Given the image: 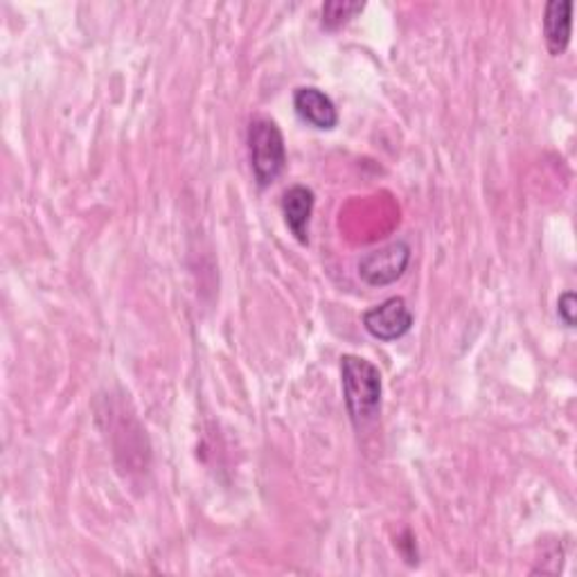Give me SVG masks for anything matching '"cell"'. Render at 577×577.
I'll list each match as a JSON object with an SVG mask.
<instances>
[{
    "label": "cell",
    "instance_id": "6da1fadb",
    "mask_svg": "<svg viewBox=\"0 0 577 577\" xmlns=\"http://www.w3.org/2000/svg\"><path fill=\"white\" fill-rule=\"evenodd\" d=\"M341 386L348 416L357 429L375 422L382 410V373L363 357H341Z\"/></svg>",
    "mask_w": 577,
    "mask_h": 577
},
{
    "label": "cell",
    "instance_id": "7a4b0ae2",
    "mask_svg": "<svg viewBox=\"0 0 577 577\" xmlns=\"http://www.w3.org/2000/svg\"><path fill=\"white\" fill-rule=\"evenodd\" d=\"M249 158L260 188H269L286 168V145L280 127L271 117H256L249 125Z\"/></svg>",
    "mask_w": 577,
    "mask_h": 577
},
{
    "label": "cell",
    "instance_id": "3957f363",
    "mask_svg": "<svg viewBox=\"0 0 577 577\" xmlns=\"http://www.w3.org/2000/svg\"><path fill=\"white\" fill-rule=\"evenodd\" d=\"M410 262V246L406 241H393L365 253L359 260V278L370 286H386L397 282Z\"/></svg>",
    "mask_w": 577,
    "mask_h": 577
},
{
    "label": "cell",
    "instance_id": "277c9868",
    "mask_svg": "<svg viewBox=\"0 0 577 577\" xmlns=\"http://www.w3.org/2000/svg\"><path fill=\"white\" fill-rule=\"evenodd\" d=\"M414 312L408 309L406 301L399 296H393L363 314V327L367 329V335L386 343L408 335L410 327H414Z\"/></svg>",
    "mask_w": 577,
    "mask_h": 577
},
{
    "label": "cell",
    "instance_id": "5b68a950",
    "mask_svg": "<svg viewBox=\"0 0 577 577\" xmlns=\"http://www.w3.org/2000/svg\"><path fill=\"white\" fill-rule=\"evenodd\" d=\"M294 109L298 117L314 129L329 132L339 125V109L335 100L316 87H301L294 93Z\"/></svg>",
    "mask_w": 577,
    "mask_h": 577
},
{
    "label": "cell",
    "instance_id": "8992f818",
    "mask_svg": "<svg viewBox=\"0 0 577 577\" xmlns=\"http://www.w3.org/2000/svg\"><path fill=\"white\" fill-rule=\"evenodd\" d=\"M314 190H309L307 185H292L282 194L284 222L301 244H309V222L314 215Z\"/></svg>",
    "mask_w": 577,
    "mask_h": 577
},
{
    "label": "cell",
    "instance_id": "52a82bcc",
    "mask_svg": "<svg viewBox=\"0 0 577 577\" xmlns=\"http://www.w3.org/2000/svg\"><path fill=\"white\" fill-rule=\"evenodd\" d=\"M573 27V0H551L544 12V38L553 57L566 53Z\"/></svg>",
    "mask_w": 577,
    "mask_h": 577
},
{
    "label": "cell",
    "instance_id": "ba28073f",
    "mask_svg": "<svg viewBox=\"0 0 577 577\" xmlns=\"http://www.w3.org/2000/svg\"><path fill=\"white\" fill-rule=\"evenodd\" d=\"M363 8L365 3H357V0H329L323 5V25L327 30H339L363 12Z\"/></svg>",
    "mask_w": 577,
    "mask_h": 577
},
{
    "label": "cell",
    "instance_id": "9c48e42d",
    "mask_svg": "<svg viewBox=\"0 0 577 577\" xmlns=\"http://www.w3.org/2000/svg\"><path fill=\"white\" fill-rule=\"evenodd\" d=\"M575 292H564L557 301V316L566 327H575Z\"/></svg>",
    "mask_w": 577,
    "mask_h": 577
}]
</instances>
